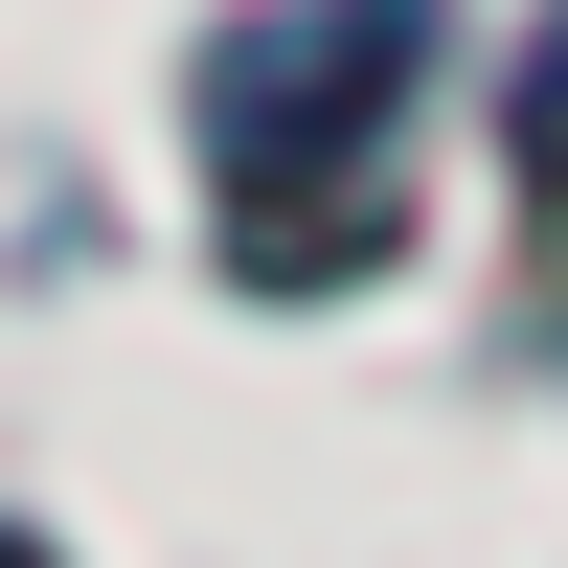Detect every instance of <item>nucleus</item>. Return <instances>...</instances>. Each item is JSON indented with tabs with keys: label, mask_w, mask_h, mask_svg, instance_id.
I'll return each mask as SVG.
<instances>
[{
	"label": "nucleus",
	"mask_w": 568,
	"mask_h": 568,
	"mask_svg": "<svg viewBox=\"0 0 568 568\" xmlns=\"http://www.w3.org/2000/svg\"><path fill=\"white\" fill-rule=\"evenodd\" d=\"M0 568H45V546H0Z\"/></svg>",
	"instance_id": "nucleus-3"
},
{
	"label": "nucleus",
	"mask_w": 568,
	"mask_h": 568,
	"mask_svg": "<svg viewBox=\"0 0 568 568\" xmlns=\"http://www.w3.org/2000/svg\"><path fill=\"white\" fill-rule=\"evenodd\" d=\"M500 160H524V227H546V296H568V0L524 23V91H500Z\"/></svg>",
	"instance_id": "nucleus-2"
},
{
	"label": "nucleus",
	"mask_w": 568,
	"mask_h": 568,
	"mask_svg": "<svg viewBox=\"0 0 568 568\" xmlns=\"http://www.w3.org/2000/svg\"><path fill=\"white\" fill-rule=\"evenodd\" d=\"M409 69H433V23H409V0H296V23L205 45L227 273L342 296V273H387V251H409V205H387V114H409Z\"/></svg>",
	"instance_id": "nucleus-1"
}]
</instances>
